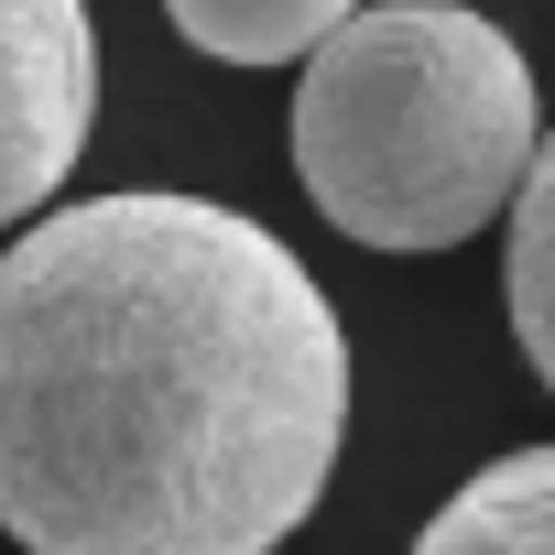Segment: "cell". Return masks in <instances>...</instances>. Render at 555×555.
Listing matches in <instances>:
<instances>
[{
  "instance_id": "cell-4",
  "label": "cell",
  "mask_w": 555,
  "mask_h": 555,
  "mask_svg": "<svg viewBox=\"0 0 555 555\" xmlns=\"http://www.w3.org/2000/svg\"><path fill=\"white\" fill-rule=\"evenodd\" d=\"M414 555H555V447L468 468V490L414 533Z\"/></svg>"
},
{
  "instance_id": "cell-3",
  "label": "cell",
  "mask_w": 555,
  "mask_h": 555,
  "mask_svg": "<svg viewBox=\"0 0 555 555\" xmlns=\"http://www.w3.org/2000/svg\"><path fill=\"white\" fill-rule=\"evenodd\" d=\"M99 120L88 0H0V229L55 207Z\"/></svg>"
},
{
  "instance_id": "cell-6",
  "label": "cell",
  "mask_w": 555,
  "mask_h": 555,
  "mask_svg": "<svg viewBox=\"0 0 555 555\" xmlns=\"http://www.w3.org/2000/svg\"><path fill=\"white\" fill-rule=\"evenodd\" d=\"M501 295H512V338H522L533 382L555 392V142L533 153V175L512 196V272H501Z\"/></svg>"
},
{
  "instance_id": "cell-2",
  "label": "cell",
  "mask_w": 555,
  "mask_h": 555,
  "mask_svg": "<svg viewBox=\"0 0 555 555\" xmlns=\"http://www.w3.org/2000/svg\"><path fill=\"white\" fill-rule=\"evenodd\" d=\"M533 66L468 0H382L349 12L295 88V175L327 229L360 250H457L512 218L533 175Z\"/></svg>"
},
{
  "instance_id": "cell-5",
  "label": "cell",
  "mask_w": 555,
  "mask_h": 555,
  "mask_svg": "<svg viewBox=\"0 0 555 555\" xmlns=\"http://www.w3.org/2000/svg\"><path fill=\"white\" fill-rule=\"evenodd\" d=\"M164 12L218 66H295V55H317L360 12V0H164Z\"/></svg>"
},
{
  "instance_id": "cell-1",
  "label": "cell",
  "mask_w": 555,
  "mask_h": 555,
  "mask_svg": "<svg viewBox=\"0 0 555 555\" xmlns=\"http://www.w3.org/2000/svg\"><path fill=\"white\" fill-rule=\"evenodd\" d=\"M349 327L218 196H88L0 250V522L34 555H272L327 501Z\"/></svg>"
}]
</instances>
